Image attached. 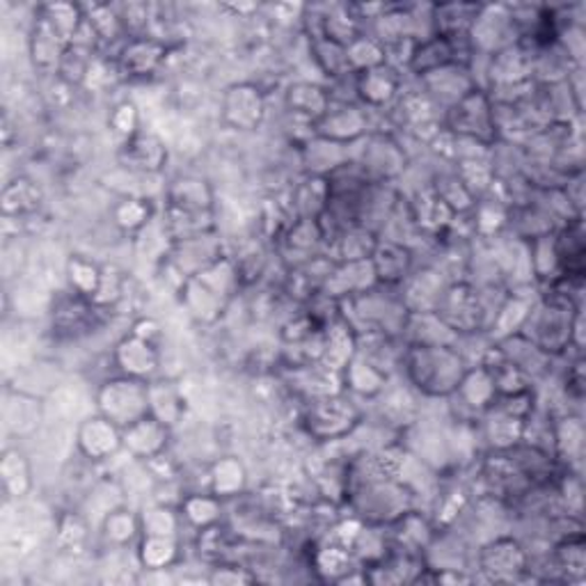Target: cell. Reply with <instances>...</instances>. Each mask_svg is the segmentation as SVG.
<instances>
[{
    "mask_svg": "<svg viewBox=\"0 0 586 586\" xmlns=\"http://www.w3.org/2000/svg\"><path fill=\"white\" fill-rule=\"evenodd\" d=\"M374 286H379L374 263H371V259H362V261H337L322 291L328 293L335 301H346L356 298L360 293Z\"/></svg>",
    "mask_w": 586,
    "mask_h": 586,
    "instance_id": "18",
    "label": "cell"
},
{
    "mask_svg": "<svg viewBox=\"0 0 586 586\" xmlns=\"http://www.w3.org/2000/svg\"><path fill=\"white\" fill-rule=\"evenodd\" d=\"M371 263H374L379 284L385 286H402L415 271L413 250L404 244L387 241V238H381L379 241L374 255H371Z\"/></svg>",
    "mask_w": 586,
    "mask_h": 586,
    "instance_id": "22",
    "label": "cell"
},
{
    "mask_svg": "<svg viewBox=\"0 0 586 586\" xmlns=\"http://www.w3.org/2000/svg\"><path fill=\"white\" fill-rule=\"evenodd\" d=\"M120 166L140 174H161L168 164L166 140L156 133L140 131L120 147Z\"/></svg>",
    "mask_w": 586,
    "mask_h": 586,
    "instance_id": "16",
    "label": "cell"
},
{
    "mask_svg": "<svg viewBox=\"0 0 586 586\" xmlns=\"http://www.w3.org/2000/svg\"><path fill=\"white\" fill-rule=\"evenodd\" d=\"M351 161V145H339L326 138H309L303 145V166L307 177H324L328 179L333 172L343 168Z\"/></svg>",
    "mask_w": 586,
    "mask_h": 586,
    "instance_id": "24",
    "label": "cell"
},
{
    "mask_svg": "<svg viewBox=\"0 0 586 586\" xmlns=\"http://www.w3.org/2000/svg\"><path fill=\"white\" fill-rule=\"evenodd\" d=\"M5 213H14V216H21V213H31L40 206V189L29 181V179H19L10 183L5 189Z\"/></svg>",
    "mask_w": 586,
    "mask_h": 586,
    "instance_id": "43",
    "label": "cell"
},
{
    "mask_svg": "<svg viewBox=\"0 0 586 586\" xmlns=\"http://www.w3.org/2000/svg\"><path fill=\"white\" fill-rule=\"evenodd\" d=\"M5 426L8 429L23 438V436H33L37 433L40 424L44 419V404L37 394L14 390L5 396Z\"/></svg>",
    "mask_w": 586,
    "mask_h": 586,
    "instance_id": "23",
    "label": "cell"
},
{
    "mask_svg": "<svg viewBox=\"0 0 586 586\" xmlns=\"http://www.w3.org/2000/svg\"><path fill=\"white\" fill-rule=\"evenodd\" d=\"M447 286L449 282L440 271H413L410 278L402 284V301L408 312H436Z\"/></svg>",
    "mask_w": 586,
    "mask_h": 586,
    "instance_id": "21",
    "label": "cell"
},
{
    "mask_svg": "<svg viewBox=\"0 0 586 586\" xmlns=\"http://www.w3.org/2000/svg\"><path fill=\"white\" fill-rule=\"evenodd\" d=\"M284 103L291 115L303 117L305 122L314 124L322 120L328 109H330V92L322 86H316L312 81H298V83H291L284 92Z\"/></svg>",
    "mask_w": 586,
    "mask_h": 586,
    "instance_id": "26",
    "label": "cell"
},
{
    "mask_svg": "<svg viewBox=\"0 0 586 586\" xmlns=\"http://www.w3.org/2000/svg\"><path fill=\"white\" fill-rule=\"evenodd\" d=\"M179 514L185 525H191L193 529L202 531L206 527L221 525L223 520V499L213 493H191L183 495L179 502Z\"/></svg>",
    "mask_w": 586,
    "mask_h": 586,
    "instance_id": "33",
    "label": "cell"
},
{
    "mask_svg": "<svg viewBox=\"0 0 586 586\" xmlns=\"http://www.w3.org/2000/svg\"><path fill=\"white\" fill-rule=\"evenodd\" d=\"M497 385L486 364H474L467 369L459 390L449 398H459L463 410L470 413V417H482L486 410L493 408L497 402Z\"/></svg>",
    "mask_w": 586,
    "mask_h": 586,
    "instance_id": "19",
    "label": "cell"
},
{
    "mask_svg": "<svg viewBox=\"0 0 586 586\" xmlns=\"http://www.w3.org/2000/svg\"><path fill=\"white\" fill-rule=\"evenodd\" d=\"M101 529H103L105 541H109L111 545L124 548L140 534V520L136 514L128 511L126 506H120V509H115L101 522Z\"/></svg>",
    "mask_w": 586,
    "mask_h": 586,
    "instance_id": "42",
    "label": "cell"
},
{
    "mask_svg": "<svg viewBox=\"0 0 586 586\" xmlns=\"http://www.w3.org/2000/svg\"><path fill=\"white\" fill-rule=\"evenodd\" d=\"M0 476H3V488L8 497L21 499L33 488V470L23 451L8 449L3 463H0Z\"/></svg>",
    "mask_w": 586,
    "mask_h": 586,
    "instance_id": "36",
    "label": "cell"
},
{
    "mask_svg": "<svg viewBox=\"0 0 586 586\" xmlns=\"http://www.w3.org/2000/svg\"><path fill=\"white\" fill-rule=\"evenodd\" d=\"M213 195L211 185L200 177H181L172 181L166 189V206L191 211V213H213Z\"/></svg>",
    "mask_w": 586,
    "mask_h": 586,
    "instance_id": "28",
    "label": "cell"
},
{
    "mask_svg": "<svg viewBox=\"0 0 586 586\" xmlns=\"http://www.w3.org/2000/svg\"><path fill=\"white\" fill-rule=\"evenodd\" d=\"M520 42L518 25L509 5H482L472 23L467 44L472 56L493 58L495 53Z\"/></svg>",
    "mask_w": 586,
    "mask_h": 586,
    "instance_id": "6",
    "label": "cell"
},
{
    "mask_svg": "<svg viewBox=\"0 0 586 586\" xmlns=\"http://www.w3.org/2000/svg\"><path fill=\"white\" fill-rule=\"evenodd\" d=\"M248 484L246 465L236 457H223L213 461L209 467V493H213L221 499L244 495Z\"/></svg>",
    "mask_w": 586,
    "mask_h": 586,
    "instance_id": "31",
    "label": "cell"
},
{
    "mask_svg": "<svg viewBox=\"0 0 586 586\" xmlns=\"http://www.w3.org/2000/svg\"><path fill=\"white\" fill-rule=\"evenodd\" d=\"M476 564L493 582H518L531 571L529 552L514 537H497L478 548Z\"/></svg>",
    "mask_w": 586,
    "mask_h": 586,
    "instance_id": "8",
    "label": "cell"
},
{
    "mask_svg": "<svg viewBox=\"0 0 586 586\" xmlns=\"http://www.w3.org/2000/svg\"><path fill=\"white\" fill-rule=\"evenodd\" d=\"M151 221H154L151 200H145V198H122L113 206V223L122 232H126V234H138Z\"/></svg>",
    "mask_w": 586,
    "mask_h": 586,
    "instance_id": "41",
    "label": "cell"
},
{
    "mask_svg": "<svg viewBox=\"0 0 586 586\" xmlns=\"http://www.w3.org/2000/svg\"><path fill=\"white\" fill-rule=\"evenodd\" d=\"M138 520H140L143 537H174V539L179 537V529L183 522L179 506L172 509L170 504H164V502H151L143 506Z\"/></svg>",
    "mask_w": 586,
    "mask_h": 586,
    "instance_id": "35",
    "label": "cell"
},
{
    "mask_svg": "<svg viewBox=\"0 0 586 586\" xmlns=\"http://www.w3.org/2000/svg\"><path fill=\"white\" fill-rule=\"evenodd\" d=\"M444 131L451 136L470 138L482 145L495 147L497 145V128H495V113L493 99L486 88H474L467 97L444 111Z\"/></svg>",
    "mask_w": 586,
    "mask_h": 586,
    "instance_id": "4",
    "label": "cell"
},
{
    "mask_svg": "<svg viewBox=\"0 0 586 586\" xmlns=\"http://www.w3.org/2000/svg\"><path fill=\"white\" fill-rule=\"evenodd\" d=\"M442 322L461 337L484 333L491 326V312L486 301L472 282H449L444 296L436 309Z\"/></svg>",
    "mask_w": 586,
    "mask_h": 586,
    "instance_id": "5",
    "label": "cell"
},
{
    "mask_svg": "<svg viewBox=\"0 0 586 586\" xmlns=\"http://www.w3.org/2000/svg\"><path fill=\"white\" fill-rule=\"evenodd\" d=\"M341 381H343V392H351L353 396L374 402V398L381 396L390 385V374L356 353V358L343 367Z\"/></svg>",
    "mask_w": 586,
    "mask_h": 586,
    "instance_id": "25",
    "label": "cell"
},
{
    "mask_svg": "<svg viewBox=\"0 0 586 586\" xmlns=\"http://www.w3.org/2000/svg\"><path fill=\"white\" fill-rule=\"evenodd\" d=\"M109 124L126 143L128 138L136 136V133H140V109L133 101H122L113 109Z\"/></svg>",
    "mask_w": 586,
    "mask_h": 586,
    "instance_id": "44",
    "label": "cell"
},
{
    "mask_svg": "<svg viewBox=\"0 0 586 586\" xmlns=\"http://www.w3.org/2000/svg\"><path fill=\"white\" fill-rule=\"evenodd\" d=\"M113 364L122 376L149 383L158 376V369H161V353H158L156 343L128 333L115 343Z\"/></svg>",
    "mask_w": 586,
    "mask_h": 586,
    "instance_id": "13",
    "label": "cell"
},
{
    "mask_svg": "<svg viewBox=\"0 0 586 586\" xmlns=\"http://www.w3.org/2000/svg\"><path fill=\"white\" fill-rule=\"evenodd\" d=\"M168 259L172 263V269L185 282L189 278L209 269L211 263H216L218 259H223V244L213 232H204V234L174 241Z\"/></svg>",
    "mask_w": 586,
    "mask_h": 586,
    "instance_id": "12",
    "label": "cell"
},
{
    "mask_svg": "<svg viewBox=\"0 0 586 586\" xmlns=\"http://www.w3.org/2000/svg\"><path fill=\"white\" fill-rule=\"evenodd\" d=\"M461 339L438 312H408L402 330L404 346H459Z\"/></svg>",
    "mask_w": 586,
    "mask_h": 586,
    "instance_id": "20",
    "label": "cell"
},
{
    "mask_svg": "<svg viewBox=\"0 0 586 586\" xmlns=\"http://www.w3.org/2000/svg\"><path fill=\"white\" fill-rule=\"evenodd\" d=\"M183 305L189 309L193 318L200 324H213L218 322L223 312L227 309V298L221 296L218 291H213L209 284H204L200 278H189L181 284Z\"/></svg>",
    "mask_w": 586,
    "mask_h": 586,
    "instance_id": "27",
    "label": "cell"
},
{
    "mask_svg": "<svg viewBox=\"0 0 586 586\" xmlns=\"http://www.w3.org/2000/svg\"><path fill=\"white\" fill-rule=\"evenodd\" d=\"M346 58H349V67L356 76L387 65L385 46L374 35H364V33L356 42L346 46Z\"/></svg>",
    "mask_w": 586,
    "mask_h": 586,
    "instance_id": "40",
    "label": "cell"
},
{
    "mask_svg": "<svg viewBox=\"0 0 586 586\" xmlns=\"http://www.w3.org/2000/svg\"><path fill=\"white\" fill-rule=\"evenodd\" d=\"M67 278L76 296L86 301H94L103 282V271L86 257H71L67 261Z\"/></svg>",
    "mask_w": 586,
    "mask_h": 586,
    "instance_id": "39",
    "label": "cell"
},
{
    "mask_svg": "<svg viewBox=\"0 0 586 586\" xmlns=\"http://www.w3.org/2000/svg\"><path fill=\"white\" fill-rule=\"evenodd\" d=\"M379 234L371 232L362 225L349 227L339 238H337V255L339 261H362V259H371L374 255L376 246H379Z\"/></svg>",
    "mask_w": 586,
    "mask_h": 586,
    "instance_id": "38",
    "label": "cell"
},
{
    "mask_svg": "<svg viewBox=\"0 0 586 586\" xmlns=\"http://www.w3.org/2000/svg\"><path fill=\"white\" fill-rule=\"evenodd\" d=\"M356 353H358L356 330L346 324L343 318H337L335 324L326 328V349H324L322 362L341 374L343 367L356 358Z\"/></svg>",
    "mask_w": 586,
    "mask_h": 586,
    "instance_id": "32",
    "label": "cell"
},
{
    "mask_svg": "<svg viewBox=\"0 0 586 586\" xmlns=\"http://www.w3.org/2000/svg\"><path fill=\"white\" fill-rule=\"evenodd\" d=\"M128 333H131V335H136V337H140V339H145V341H151V343H156V346H158V341H161V337H164L161 326H158L156 318H149V316L138 318V322L131 326Z\"/></svg>",
    "mask_w": 586,
    "mask_h": 586,
    "instance_id": "45",
    "label": "cell"
},
{
    "mask_svg": "<svg viewBox=\"0 0 586 586\" xmlns=\"http://www.w3.org/2000/svg\"><path fill=\"white\" fill-rule=\"evenodd\" d=\"M221 115L234 131H255L266 117V97L255 83H236L225 90Z\"/></svg>",
    "mask_w": 586,
    "mask_h": 586,
    "instance_id": "11",
    "label": "cell"
},
{
    "mask_svg": "<svg viewBox=\"0 0 586 586\" xmlns=\"http://www.w3.org/2000/svg\"><path fill=\"white\" fill-rule=\"evenodd\" d=\"M314 136L339 145H353L369 136V109L362 103H330L328 113L314 124Z\"/></svg>",
    "mask_w": 586,
    "mask_h": 586,
    "instance_id": "10",
    "label": "cell"
},
{
    "mask_svg": "<svg viewBox=\"0 0 586 586\" xmlns=\"http://www.w3.org/2000/svg\"><path fill=\"white\" fill-rule=\"evenodd\" d=\"M362 419L364 415L353 404V398L346 396V392H341L335 396H324V398L307 402L303 426L314 442L328 444V442L349 438L358 429Z\"/></svg>",
    "mask_w": 586,
    "mask_h": 586,
    "instance_id": "2",
    "label": "cell"
},
{
    "mask_svg": "<svg viewBox=\"0 0 586 586\" xmlns=\"http://www.w3.org/2000/svg\"><path fill=\"white\" fill-rule=\"evenodd\" d=\"M168 56V46L156 37H131L117 53V71L126 78H147L158 71Z\"/></svg>",
    "mask_w": 586,
    "mask_h": 586,
    "instance_id": "17",
    "label": "cell"
},
{
    "mask_svg": "<svg viewBox=\"0 0 586 586\" xmlns=\"http://www.w3.org/2000/svg\"><path fill=\"white\" fill-rule=\"evenodd\" d=\"M179 559V543L174 537H143L138 545V562L145 571L172 568Z\"/></svg>",
    "mask_w": 586,
    "mask_h": 586,
    "instance_id": "37",
    "label": "cell"
},
{
    "mask_svg": "<svg viewBox=\"0 0 586 586\" xmlns=\"http://www.w3.org/2000/svg\"><path fill=\"white\" fill-rule=\"evenodd\" d=\"M69 48V42L53 29V25L46 21V16H37L33 25V35H31V56L35 65L44 71L60 67V60L65 56V50Z\"/></svg>",
    "mask_w": 586,
    "mask_h": 586,
    "instance_id": "30",
    "label": "cell"
},
{
    "mask_svg": "<svg viewBox=\"0 0 586 586\" xmlns=\"http://www.w3.org/2000/svg\"><path fill=\"white\" fill-rule=\"evenodd\" d=\"M172 429L161 419H156L154 415L143 417L140 421L131 424L128 429H124V454L131 457L133 461L147 463L156 457H161L168 451Z\"/></svg>",
    "mask_w": 586,
    "mask_h": 586,
    "instance_id": "15",
    "label": "cell"
},
{
    "mask_svg": "<svg viewBox=\"0 0 586 586\" xmlns=\"http://www.w3.org/2000/svg\"><path fill=\"white\" fill-rule=\"evenodd\" d=\"M364 147L351 161L369 183H392L406 170V151L390 133H369L362 138Z\"/></svg>",
    "mask_w": 586,
    "mask_h": 586,
    "instance_id": "7",
    "label": "cell"
},
{
    "mask_svg": "<svg viewBox=\"0 0 586 586\" xmlns=\"http://www.w3.org/2000/svg\"><path fill=\"white\" fill-rule=\"evenodd\" d=\"M584 454V426L577 415L554 417V457L556 461H566L568 470L573 463H579Z\"/></svg>",
    "mask_w": 586,
    "mask_h": 586,
    "instance_id": "34",
    "label": "cell"
},
{
    "mask_svg": "<svg viewBox=\"0 0 586 586\" xmlns=\"http://www.w3.org/2000/svg\"><path fill=\"white\" fill-rule=\"evenodd\" d=\"M470 367L459 346H406L402 358L410 387L426 398H449Z\"/></svg>",
    "mask_w": 586,
    "mask_h": 586,
    "instance_id": "1",
    "label": "cell"
},
{
    "mask_svg": "<svg viewBox=\"0 0 586 586\" xmlns=\"http://www.w3.org/2000/svg\"><path fill=\"white\" fill-rule=\"evenodd\" d=\"M74 442L78 454L88 463L113 461L120 451H124V431L103 415L86 417L74 431Z\"/></svg>",
    "mask_w": 586,
    "mask_h": 586,
    "instance_id": "9",
    "label": "cell"
},
{
    "mask_svg": "<svg viewBox=\"0 0 586 586\" xmlns=\"http://www.w3.org/2000/svg\"><path fill=\"white\" fill-rule=\"evenodd\" d=\"M94 404L99 415L111 419L124 431L149 415V383L117 374L99 385Z\"/></svg>",
    "mask_w": 586,
    "mask_h": 586,
    "instance_id": "3",
    "label": "cell"
},
{
    "mask_svg": "<svg viewBox=\"0 0 586 586\" xmlns=\"http://www.w3.org/2000/svg\"><path fill=\"white\" fill-rule=\"evenodd\" d=\"M358 101L369 111H385L404 92V71L383 65L356 76Z\"/></svg>",
    "mask_w": 586,
    "mask_h": 586,
    "instance_id": "14",
    "label": "cell"
},
{
    "mask_svg": "<svg viewBox=\"0 0 586 586\" xmlns=\"http://www.w3.org/2000/svg\"><path fill=\"white\" fill-rule=\"evenodd\" d=\"M185 410H189V402H185L183 387L172 381H149V415L174 429L183 421Z\"/></svg>",
    "mask_w": 586,
    "mask_h": 586,
    "instance_id": "29",
    "label": "cell"
}]
</instances>
